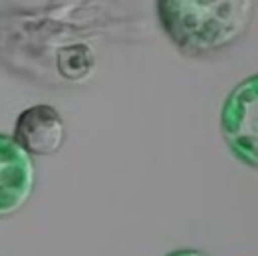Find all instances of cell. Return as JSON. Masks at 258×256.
I'll return each instance as SVG.
<instances>
[{"instance_id":"cell-1","label":"cell","mask_w":258,"mask_h":256,"mask_svg":"<svg viewBox=\"0 0 258 256\" xmlns=\"http://www.w3.org/2000/svg\"><path fill=\"white\" fill-rule=\"evenodd\" d=\"M155 16L179 52L210 56L244 38L256 16V0H155Z\"/></svg>"},{"instance_id":"cell-3","label":"cell","mask_w":258,"mask_h":256,"mask_svg":"<svg viewBox=\"0 0 258 256\" xmlns=\"http://www.w3.org/2000/svg\"><path fill=\"white\" fill-rule=\"evenodd\" d=\"M36 167L12 135L0 133V218L14 216L32 198Z\"/></svg>"},{"instance_id":"cell-2","label":"cell","mask_w":258,"mask_h":256,"mask_svg":"<svg viewBox=\"0 0 258 256\" xmlns=\"http://www.w3.org/2000/svg\"><path fill=\"white\" fill-rule=\"evenodd\" d=\"M220 133L240 163L258 169V71L226 95L220 109Z\"/></svg>"},{"instance_id":"cell-4","label":"cell","mask_w":258,"mask_h":256,"mask_svg":"<svg viewBox=\"0 0 258 256\" xmlns=\"http://www.w3.org/2000/svg\"><path fill=\"white\" fill-rule=\"evenodd\" d=\"M12 137L30 155H54L67 141V125L52 105L38 103L20 111Z\"/></svg>"},{"instance_id":"cell-5","label":"cell","mask_w":258,"mask_h":256,"mask_svg":"<svg viewBox=\"0 0 258 256\" xmlns=\"http://www.w3.org/2000/svg\"><path fill=\"white\" fill-rule=\"evenodd\" d=\"M165 256H208V254L202 250H196V248H179V250H173Z\"/></svg>"}]
</instances>
